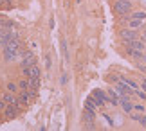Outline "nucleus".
Instances as JSON below:
<instances>
[{
  "mask_svg": "<svg viewBox=\"0 0 146 131\" xmlns=\"http://www.w3.org/2000/svg\"><path fill=\"white\" fill-rule=\"evenodd\" d=\"M61 54H63V61H69V49H67V41L65 38H61Z\"/></svg>",
  "mask_w": 146,
  "mask_h": 131,
  "instance_id": "15",
  "label": "nucleus"
},
{
  "mask_svg": "<svg viewBox=\"0 0 146 131\" xmlns=\"http://www.w3.org/2000/svg\"><path fill=\"white\" fill-rule=\"evenodd\" d=\"M115 92L119 93V95H133V88L130 86V84H126L125 81H117L115 83Z\"/></svg>",
  "mask_w": 146,
  "mask_h": 131,
  "instance_id": "4",
  "label": "nucleus"
},
{
  "mask_svg": "<svg viewBox=\"0 0 146 131\" xmlns=\"http://www.w3.org/2000/svg\"><path fill=\"white\" fill-rule=\"evenodd\" d=\"M67 79H69V76H67V74H63V77H61V84H65Z\"/></svg>",
  "mask_w": 146,
  "mask_h": 131,
  "instance_id": "30",
  "label": "nucleus"
},
{
  "mask_svg": "<svg viewBox=\"0 0 146 131\" xmlns=\"http://www.w3.org/2000/svg\"><path fill=\"white\" fill-rule=\"evenodd\" d=\"M2 115H4V120H13V118H16V115H18V104H7L5 110L2 111Z\"/></svg>",
  "mask_w": 146,
  "mask_h": 131,
  "instance_id": "3",
  "label": "nucleus"
},
{
  "mask_svg": "<svg viewBox=\"0 0 146 131\" xmlns=\"http://www.w3.org/2000/svg\"><path fill=\"white\" fill-rule=\"evenodd\" d=\"M141 25H143V22H141V20H133V18L128 20V27H130V29H139Z\"/></svg>",
  "mask_w": 146,
  "mask_h": 131,
  "instance_id": "20",
  "label": "nucleus"
},
{
  "mask_svg": "<svg viewBox=\"0 0 146 131\" xmlns=\"http://www.w3.org/2000/svg\"><path fill=\"white\" fill-rule=\"evenodd\" d=\"M22 76L29 79L31 77V66H22Z\"/></svg>",
  "mask_w": 146,
  "mask_h": 131,
  "instance_id": "24",
  "label": "nucleus"
},
{
  "mask_svg": "<svg viewBox=\"0 0 146 131\" xmlns=\"http://www.w3.org/2000/svg\"><path fill=\"white\" fill-rule=\"evenodd\" d=\"M18 102L20 104H24V106H27V104H31V92H25V90H20L18 93Z\"/></svg>",
  "mask_w": 146,
  "mask_h": 131,
  "instance_id": "11",
  "label": "nucleus"
},
{
  "mask_svg": "<svg viewBox=\"0 0 146 131\" xmlns=\"http://www.w3.org/2000/svg\"><path fill=\"white\" fill-rule=\"evenodd\" d=\"M126 52L130 54L132 58L137 61V63H143V65H146V54H144V50H137V49L126 47Z\"/></svg>",
  "mask_w": 146,
  "mask_h": 131,
  "instance_id": "5",
  "label": "nucleus"
},
{
  "mask_svg": "<svg viewBox=\"0 0 146 131\" xmlns=\"http://www.w3.org/2000/svg\"><path fill=\"white\" fill-rule=\"evenodd\" d=\"M106 97H108V104L119 106V93L115 92V88H108V90H106Z\"/></svg>",
  "mask_w": 146,
  "mask_h": 131,
  "instance_id": "8",
  "label": "nucleus"
},
{
  "mask_svg": "<svg viewBox=\"0 0 146 131\" xmlns=\"http://www.w3.org/2000/svg\"><path fill=\"white\" fill-rule=\"evenodd\" d=\"M130 18H133V20H146V13L144 11H132V16Z\"/></svg>",
  "mask_w": 146,
  "mask_h": 131,
  "instance_id": "17",
  "label": "nucleus"
},
{
  "mask_svg": "<svg viewBox=\"0 0 146 131\" xmlns=\"http://www.w3.org/2000/svg\"><path fill=\"white\" fill-rule=\"evenodd\" d=\"M143 4H144V5H146V0H143Z\"/></svg>",
  "mask_w": 146,
  "mask_h": 131,
  "instance_id": "33",
  "label": "nucleus"
},
{
  "mask_svg": "<svg viewBox=\"0 0 146 131\" xmlns=\"http://www.w3.org/2000/svg\"><path fill=\"white\" fill-rule=\"evenodd\" d=\"M139 124H141V126L146 129V115H144V113H143V115H141V118H139Z\"/></svg>",
  "mask_w": 146,
  "mask_h": 131,
  "instance_id": "25",
  "label": "nucleus"
},
{
  "mask_svg": "<svg viewBox=\"0 0 146 131\" xmlns=\"http://www.w3.org/2000/svg\"><path fill=\"white\" fill-rule=\"evenodd\" d=\"M2 99L7 102V104H20V102H18V95L13 93V92H7V90L2 93Z\"/></svg>",
  "mask_w": 146,
  "mask_h": 131,
  "instance_id": "10",
  "label": "nucleus"
},
{
  "mask_svg": "<svg viewBox=\"0 0 146 131\" xmlns=\"http://www.w3.org/2000/svg\"><path fill=\"white\" fill-rule=\"evenodd\" d=\"M45 66H47V68H50V56H49V54L45 56Z\"/></svg>",
  "mask_w": 146,
  "mask_h": 131,
  "instance_id": "29",
  "label": "nucleus"
},
{
  "mask_svg": "<svg viewBox=\"0 0 146 131\" xmlns=\"http://www.w3.org/2000/svg\"><path fill=\"white\" fill-rule=\"evenodd\" d=\"M18 86H20V90H25V92H31V84H29V79H20L18 81Z\"/></svg>",
  "mask_w": 146,
  "mask_h": 131,
  "instance_id": "16",
  "label": "nucleus"
},
{
  "mask_svg": "<svg viewBox=\"0 0 146 131\" xmlns=\"http://www.w3.org/2000/svg\"><path fill=\"white\" fill-rule=\"evenodd\" d=\"M92 95H94V99H96L98 106H105V104H108V97H106V92H103V90H94Z\"/></svg>",
  "mask_w": 146,
  "mask_h": 131,
  "instance_id": "7",
  "label": "nucleus"
},
{
  "mask_svg": "<svg viewBox=\"0 0 146 131\" xmlns=\"http://www.w3.org/2000/svg\"><path fill=\"white\" fill-rule=\"evenodd\" d=\"M125 45L126 47H132V49H137V50H146V41L143 38H135V39H132V41H128Z\"/></svg>",
  "mask_w": 146,
  "mask_h": 131,
  "instance_id": "9",
  "label": "nucleus"
},
{
  "mask_svg": "<svg viewBox=\"0 0 146 131\" xmlns=\"http://www.w3.org/2000/svg\"><path fill=\"white\" fill-rule=\"evenodd\" d=\"M133 95H135L137 99H141V101H146V92L143 88H137V90H133Z\"/></svg>",
  "mask_w": 146,
  "mask_h": 131,
  "instance_id": "22",
  "label": "nucleus"
},
{
  "mask_svg": "<svg viewBox=\"0 0 146 131\" xmlns=\"http://www.w3.org/2000/svg\"><path fill=\"white\" fill-rule=\"evenodd\" d=\"M22 58H33V52L31 50H24V52H22Z\"/></svg>",
  "mask_w": 146,
  "mask_h": 131,
  "instance_id": "26",
  "label": "nucleus"
},
{
  "mask_svg": "<svg viewBox=\"0 0 146 131\" xmlns=\"http://www.w3.org/2000/svg\"><path fill=\"white\" fill-rule=\"evenodd\" d=\"M141 88H143V90H144V92H146V79H144V81L141 83Z\"/></svg>",
  "mask_w": 146,
  "mask_h": 131,
  "instance_id": "31",
  "label": "nucleus"
},
{
  "mask_svg": "<svg viewBox=\"0 0 146 131\" xmlns=\"http://www.w3.org/2000/svg\"><path fill=\"white\" fill-rule=\"evenodd\" d=\"M29 84H31L33 93H36L38 88H40V77H29Z\"/></svg>",
  "mask_w": 146,
  "mask_h": 131,
  "instance_id": "13",
  "label": "nucleus"
},
{
  "mask_svg": "<svg viewBox=\"0 0 146 131\" xmlns=\"http://www.w3.org/2000/svg\"><path fill=\"white\" fill-rule=\"evenodd\" d=\"M98 108H99V106H98L96 99H94V95H88L87 101H85V110H92V111H96Z\"/></svg>",
  "mask_w": 146,
  "mask_h": 131,
  "instance_id": "12",
  "label": "nucleus"
},
{
  "mask_svg": "<svg viewBox=\"0 0 146 131\" xmlns=\"http://www.w3.org/2000/svg\"><path fill=\"white\" fill-rule=\"evenodd\" d=\"M128 2H132V0H128Z\"/></svg>",
  "mask_w": 146,
  "mask_h": 131,
  "instance_id": "34",
  "label": "nucleus"
},
{
  "mask_svg": "<svg viewBox=\"0 0 146 131\" xmlns=\"http://www.w3.org/2000/svg\"><path fill=\"white\" fill-rule=\"evenodd\" d=\"M40 76H42L40 66H38L36 63H35V65H31V77H40Z\"/></svg>",
  "mask_w": 146,
  "mask_h": 131,
  "instance_id": "19",
  "label": "nucleus"
},
{
  "mask_svg": "<svg viewBox=\"0 0 146 131\" xmlns=\"http://www.w3.org/2000/svg\"><path fill=\"white\" fill-rule=\"evenodd\" d=\"M121 81H125L126 84H130V86H132L133 90H137V88H141V84H139L137 81H133V79H130V77H121Z\"/></svg>",
  "mask_w": 146,
  "mask_h": 131,
  "instance_id": "18",
  "label": "nucleus"
},
{
  "mask_svg": "<svg viewBox=\"0 0 146 131\" xmlns=\"http://www.w3.org/2000/svg\"><path fill=\"white\" fill-rule=\"evenodd\" d=\"M5 90H7V92H13V93H18L20 92V86H18V83L9 81L7 84H5Z\"/></svg>",
  "mask_w": 146,
  "mask_h": 131,
  "instance_id": "14",
  "label": "nucleus"
},
{
  "mask_svg": "<svg viewBox=\"0 0 146 131\" xmlns=\"http://www.w3.org/2000/svg\"><path fill=\"white\" fill-rule=\"evenodd\" d=\"M133 111H137V113H146V106L141 104V102H137V104H133Z\"/></svg>",
  "mask_w": 146,
  "mask_h": 131,
  "instance_id": "23",
  "label": "nucleus"
},
{
  "mask_svg": "<svg viewBox=\"0 0 146 131\" xmlns=\"http://www.w3.org/2000/svg\"><path fill=\"white\" fill-rule=\"evenodd\" d=\"M18 52H20V43H18V41H9V43L2 49V58H4V61L11 63V61L16 59Z\"/></svg>",
  "mask_w": 146,
  "mask_h": 131,
  "instance_id": "1",
  "label": "nucleus"
},
{
  "mask_svg": "<svg viewBox=\"0 0 146 131\" xmlns=\"http://www.w3.org/2000/svg\"><path fill=\"white\" fill-rule=\"evenodd\" d=\"M36 61H35V58H22V61H20V66H31V65H35Z\"/></svg>",
  "mask_w": 146,
  "mask_h": 131,
  "instance_id": "21",
  "label": "nucleus"
},
{
  "mask_svg": "<svg viewBox=\"0 0 146 131\" xmlns=\"http://www.w3.org/2000/svg\"><path fill=\"white\" fill-rule=\"evenodd\" d=\"M0 92H2V88H0Z\"/></svg>",
  "mask_w": 146,
  "mask_h": 131,
  "instance_id": "35",
  "label": "nucleus"
},
{
  "mask_svg": "<svg viewBox=\"0 0 146 131\" xmlns=\"http://www.w3.org/2000/svg\"><path fill=\"white\" fill-rule=\"evenodd\" d=\"M0 113H2V111H0Z\"/></svg>",
  "mask_w": 146,
  "mask_h": 131,
  "instance_id": "36",
  "label": "nucleus"
},
{
  "mask_svg": "<svg viewBox=\"0 0 146 131\" xmlns=\"http://www.w3.org/2000/svg\"><path fill=\"white\" fill-rule=\"evenodd\" d=\"M7 31H9V29H5V27H2V25H0V38H2V36H5V34H7Z\"/></svg>",
  "mask_w": 146,
  "mask_h": 131,
  "instance_id": "28",
  "label": "nucleus"
},
{
  "mask_svg": "<svg viewBox=\"0 0 146 131\" xmlns=\"http://www.w3.org/2000/svg\"><path fill=\"white\" fill-rule=\"evenodd\" d=\"M5 106H7V102H5L4 99H0V111H4V110H5Z\"/></svg>",
  "mask_w": 146,
  "mask_h": 131,
  "instance_id": "27",
  "label": "nucleus"
},
{
  "mask_svg": "<svg viewBox=\"0 0 146 131\" xmlns=\"http://www.w3.org/2000/svg\"><path fill=\"white\" fill-rule=\"evenodd\" d=\"M132 11V2L128 0H115L114 2V13L119 16H128V13Z\"/></svg>",
  "mask_w": 146,
  "mask_h": 131,
  "instance_id": "2",
  "label": "nucleus"
},
{
  "mask_svg": "<svg viewBox=\"0 0 146 131\" xmlns=\"http://www.w3.org/2000/svg\"><path fill=\"white\" fill-rule=\"evenodd\" d=\"M119 36H121V39L125 43H128V41H132V39H135V38H139V34L135 32V29H121L119 31Z\"/></svg>",
  "mask_w": 146,
  "mask_h": 131,
  "instance_id": "6",
  "label": "nucleus"
},
{
  "mask_svg": "<svg viewBox=\"0 0 146 131\" xmlns=\"http://www.w3.org/2000/svg\"><path fill=\"white\" fill-rule=\"evenodd\" d=\"M143 39L146 41V29H144V32H143Z\"/></svg>",
  "mask_w": 146,
  "mask_h": 131,
  "instance_id": "32",
  "label": "nucleus"
}]
</instances>
